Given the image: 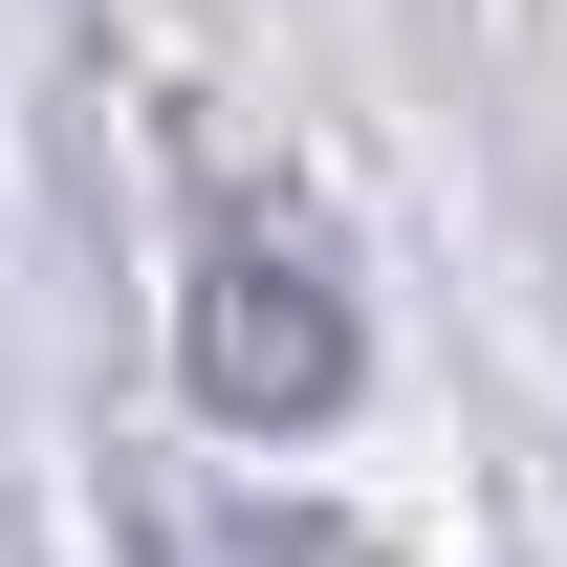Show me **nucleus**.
Wrapping results in <instances>:
<instances>
[{"label": "nucleus", "instance_id": "obj_1", "mask_svg": "<svg viewBox=\"0 0 567 567\" xmlns=\"http://www.w3.org/2000/svg\"><path fill=\"white\" fill-rule=\"evenodd\" d=\"M197 393L240 436L350 415V284L306 262V240H218V262H197Z\"/></svg>", "mask_w": 567, "mask_h": 567}]
</instances>
